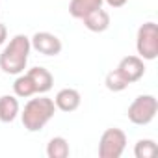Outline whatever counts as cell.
Masks as SVG:
<instances>
[{
  "instance_id": "1",
  "label": "cell",
  "mask_w": 158,
  "mask_h": 158,
  "mask_svg": "<svg viewBox=\"0 0 158 158\" xmlns=\"http://www.w3.org/2000/svg\"><path fill=\"white\" fill-rule=\"evenodd\" d=\"M30 37L24 34H17L10 39V43L0 52V69L6 74H21L26 69L28 58H30Z\"/></svg>"
},
{
  "instance_id": "2",
  "label": "cell",
  "mask_w": 158,
  "mask_h": 158,
  "mask_svg": "<svg viewBox=\"0 0 158 158\" xmlns=\"http://www.w3.org/2000/svg\"><path fill=\"white\" fill-rule=\"evenodd\" d=\"M54 114H56L54 101L45 97V95H39L35 99H30L24 104V108L19 115H21V121H23V127L28 132H39L54 117Z\"/></svg>"
},
{
  "instance_id": "3",
  "label": "cell",
  "mask_w": 158,
  "mask_h": 158,
  "mask_svg": "<svg viewBox=\"0 0 158 158\" xmlns=\"http://www.w3.org/2000/svg\"><path fill=\"white\" fill-rule=\"evenodd\" d=\"M136 50L138 56L145 61L158 58V26L152 21L143 23L136 34Z\"/></svg>"
},
{
  "instance_id": "4",
  "label": "cell",
  "mask_w": 158,
  "mask_h": 158,
  "mask_svg": "<svg viewBox=\"0 0 158 158\" xmlns=\"http://www.w3.org/2000/svg\"><path fill=\"white\" fill-rule=\"evenodd\" d=\"M156 112H158V101L154 95L147 93V95H138L132 101V104L127 110V117L132 125L145 127L156 117Z\"/></svg>"
},
{
  "instance_id": "5",
  "label": "cell",
  "mask_w": 158,
  "mask_h": 158,
  "mask_svg": "<svg viewBox=\"0 0 158 158\" xmlns=\"http://www.w3.org/2000/svg\"><path fill=\"white\" fill-rule=\"evenodd\" d=\"M127 149V134L125 130L112 127L106 128L99 139V156L101 158H119Z\"/></svg>"
},
{
  "instance_id": "6",
  "label": "cell",
  "mask_w": 158,
  "mask_h": 158,
  "mask_svg": "<svg viewBox=\"0 0 158 158\" xmlns=\"http://www.w3.org/2000/svg\"><path fill=\"white\" fill-rule=\"evenodd\" d=\"M30 45L34 50H37L43 56H58L63 48L61 39L50 32H35L30 37Z\"/></svg>"
},
{
  "instance_id": "7",
  "label": "cell",
  "mask_w": 158,
  "mask_h": 158,
  "mask_svg": "<svg viewBox=\"0 0 158 158\" xmlns=\"http://www.w3.org/2000/svg\"><path fill=\"white\" fill-rule=\"evenodd\" d=\"M115 69L125 76V80L128 84H134V82L141 80L143 74H145V60H141L139 56H134V54L125 56Z\"/></svg>"
},
{
  "instance_id": "8",
  "label": "cell",
  "mask_w": 158,
  "mask_h": 158,
  "mask_svg": "<svg viewBox=\"0 0 158 158\" xmlns=\"http://www.w3.org/2000/svg\"><path fill=\"white\" fill-rule=\"evenodd\" d=\"M52 101L56 104V110L69 114V112L78 110V106H80V102H82V95L74 88H63V89H60L56 93V97Z\"/></svg>"
},
{
  "instance_id": "9",
  "label": "cell",
  "mask_w": 158,
  "mask_h": 158,
  "mask_svg": "<svg viewBox=\"0 0 158 158\" xmlns=\"http://www.w3.org/2000/svg\"><path fill=\"white\" fill-rule=\"evenodd\" d=\"M26 74L30 76V80H32V84L35 88V95H45L54 86V76L45 67H32Z\"/></svg>"
},
{
  "instance_id": "10",
  "label": "cell",
  "mask_w": 158,
  "mask_h": 158,
  "mask_svg": "<svg viewBox=\"0 0 158 158\" xmlns=\"http://www.w3.org/2000/svg\"><path fill=\"white\" fill-rule=\"evenodd\" d=\"M84 26L89 30V32H95V34H101V32H106L110 28V13L102 8L88 13L84 19H82Z\"/></svg>"
},
{
  "instance_id": "11",
  "label": "cell",
  "mask_w": 158,
  "mask_h": 158,
  "mask_svg": "<svg viewBox=\"0 0 158 158\" xmlns=\"http://www.w3.org/2000/svg\"><path fill=\"white\" fill-rule=\"evenodd\" d=\"M19 114H21L19 97H15V95H2L0 97V121L13 123Z\"/></svg>"
},
{
  "instance_id": "12",
  "label": "cell",
  "mask_w": 158,
  "mask_h": 158,
  "mask_svg": "<svg viewBox=\"0 0 158 158\" xmlns=\"http://www.w3.org/2000/svg\"><path fill=\"white\" fill-rule=\"evenodd\" d=\"M102 0H71L69 2V13L73 19H84L88 13L102 8Z\"/></svg>"
},
{
  "instance_id": "13",
  "label": "cell",
  "mask_w": 158,
  "mask_h": 158,
  "mask_svg": "<svg viewBox=\"0 0 158 158\" xmlns=\"http://www.w3.org/2000/svg\"><path fill=\"white\" fill-rule=\"evenodd\" d=\"M13 95L19 97V99H30V97L35 95V88H34L30 76L26 73L17 74L15 82H13Z\"/></svg>"
},
{
  "instance_id": "14",
  "label": "cell",
  "mask_w": 158,
  "mask_h": 158,
  "mask_svg": "<svg viewBox=\"0 0 158 158\" xmlns=\"http://www.w3.org/2000/svg\"><path fill=\"white\" fill-rule=\"evenodd\" d=\"M69 154H71V147H69V141L65 138L56 136L47 143V156L48 158H67Z\"/></svg>"
},
{
  "instance_id": "15",
  "label": "cell",
  "mask_w": 158,
  "mask_h": 158,
  "mask_svg": "<svg viewBox=\"0 0 158 158\" xmlns=\"http://www.w3.org/2000/svg\"><path fill=\"white\" fill-rule=\"evenodd\" d=\"M104 86H106L108 91L119 93V91H125L130 84L125 80V76H123L117 69H114V71H110V73L106 74V78H104Z\"/></svg>"
},
{
  "instance_id": "16",
  "label": "cell",
  "mask_w": 158,
  "mask_h": 158,
  "mask_svg": "<svg viewBox=\"0 0 158 158\" xmlns=\"http://www.w3.org/2000/svg\"><path fill=\"white\" fill-rule=\"evenodd\" d=\"M156 154V141L151 138L138 139L134 145V156L136 158H152Z\"/></svg>"
},
{
  "instance_id": "17",
  "label": "cell",
  "mask_w": 158,
  "mask_h": 158,
  "mask_svg": "<svg viewBox=\"0 0 158 158\" xmlns=\"http://www.w3.org/2000/svg\"><path fill=\"white\" fill-rule=\"evenodd\" d=\"M102 2H106V4H108L110 8H114V10H119V8L127 6L128 0H102Z\"/></svg>"
},
{
  "instance_id": "18",
  "label": "cell",
  "mask_w": 158,
  "mask_h": 158,
  "mask_svg": "<svg viewBox=\"0 0 158 158\" xmlns=\"http://www.w3.org/2000/svg\"><path fill=\"white\" fill-rule=\"evenodd\" d=\"M6 39H8V28L4 23H0V47L6 43Z\"/></svg>"
}]
</instances>
